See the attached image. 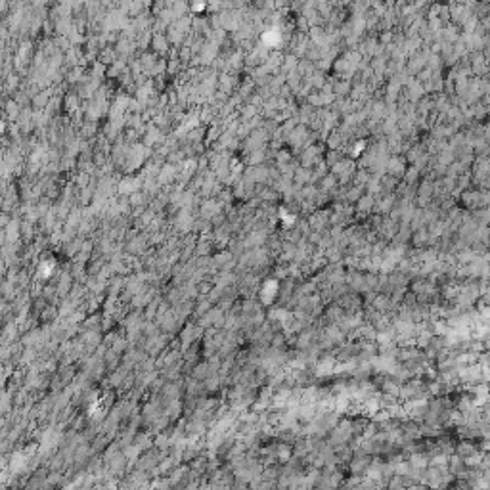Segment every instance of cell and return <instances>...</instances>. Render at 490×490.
I'll list each match as a JSON object with an SVG mask.
<instances>
[{
    "instance_id": "30bf717a",
    "label": "cell",
    "mask_w": 490,
    "mask_h": 490,
    "mask_svg": "<svg viewBox=\"0 0 490 490\" xmlns=\"http://www.w3.org/2000/svg\"><path fill=\"white\" fill-rule=\"evenodd\" d=\"M385 490H389V489H385Z\"/></svg>"
},
{
    "instance_id": "6da1fadb",
    "label": "cell",
    "mask_w": 490,
    "mask_h": 490,
    "mask_svg": "<svg viewBox=\"0 0 490 490\" xmlns=\"http://www.w3.org/2000/svg\"><path fill=\"white\" fill-rule=\"evenodd\" d=\"M446 469H448V473H450L454 479H464V477H466V473H468V466H466V462H464L462 458L454 456V454L448 458Z\"/></svg>"
},
{
    "instance_id": "52a82bcc",
    "label": "cell",
    "mask_w": 490,
    "mask_h": 490,
    "mask_svg": "<svg viewBox=\"0 0 490 490\" xmlns=\"http://www.w3.org/2000/svg\"><path fill=\"white\" fill-rule=\"evenodd\" d=\"M406 462L412 466V468H416V469H427L429 468V458L425 456L423 452H418V454H412V456H408L406 458Z\"/></svg>"
},
{
    "instance_id": "ba28073f",
    "label": "cell",
    "mask_w": 490,
    "mask_h": 490,
    "mask_svg": "<svg viewBox=\"0 0 490 490\" xmlns=\"http://www.w3.org/2000/svg\"><path fill=\"white\" fill-rule=\"evenodd\" d=\"M276 293H278V282H267L261 291V303H270L272 297H276Z\"/></svg>"
},
{
    "instance_id": "9c48e42d",
    "label": "cell",
    "mask_w": 490,
    "mask_h": 490,
    "mask_svg": "<svg viewBox=\"0 0 490 490\" xmlns=\"http://www.w3.org/2000/svg\"><path fill=\"white\" fill-rule=\"evenodd\" d=\"M406 490H431V489H429V487H425V485H420V483H418V485H412V487H408Z\"/></svg>"
},
{
    "instance_id": "8992f818",
    "label": "cell",
    "mask_w": 490,
    "mask_h": 490,
    "mask_svg": "<svg viewBox=\"0 0 490 490\" xmlns=\"http://www.w3.org/2000/svg\"><path fill=\"white\" fill-rule=\"evenodd\" d=\"M399 393H401V383L397 379H385L381 383V395H389V397L399 399Z\"/></svg>"
},
{
    "instance_id": "277c9868",
    "label": "cell",
    "mask_w": 490,
    "mask_h": 490,
    "mask_svg": "<svg viewBox=\"0 0 490 490\" xmlns=\"http://www.w3.org/2000/svg\"><path fill=\"white\" fill-rule=\"evenodd\" d=\"M280 475H282V466L270 464V466H265L263 473H261V479H263L265 483H272V485H276V481H278V477H280Z\"/></svg>"
},
{
    "instance_id": "5b68a950",
    "label": "cell",
    "mask_w": 490,
    "mask_h": 490,
    "mask_svg": "<svg viewBox=\"0 0 490 490\" xmlns=\"http://www.w3.org/2000/svg\"><path fill=\"white\" fill-rule=\"evenodd\" d=\"M293 458V446L290 443H278L276 441V460L286 464Z\"/></svg>"
},
{
    "instance_id": "3957f363",
    "label": "cell",
    "mask_w": 490,
    "mask_h": 490,
    "mask_svg": "<svg viewBox=\"0 0 490 490\" xmlns=\"http://www.w3.org/2000/svg\"><path fill=\"white\" fill-rule=\"evenodd\" d=\"M475 452H479V450H477V445L471 443V441H460L458 445H454V456H458V458H462V460L473 456Z\"/></svg>"
},
{
    "instance_id": "7a4b0ae2",
    "label": "cell",
    "mask_w": 490,
    "mask_h": 490,
    "mask_svg": "<svg viewBox=\"0 0 490 490\" xmlns=\"http://www.w3.org/2000/svg\"><path fill=\"white\" fill-rule=\"evenodd\" d=\"M370 462H372V456H353V460L349 462L351 475H362L364 477V471L368 469Z\"/></svg>"
}]
</instances>
